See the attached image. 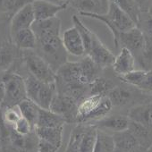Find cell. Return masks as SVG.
I'll use <instances>...</instances> for the list:
<instances>
[{"instance_id":"cell-1","label":"cell","mask_w":152,"mask_h":152,"mask_svg":"<svg viewBox=\"0 0 152 152\" xmlns=\"http://www.w3.org/2000/svg\"><path fill=\"white\" fill-rule=\"evenodd\" d=\"M79 15L99 20L105 23L106 26L111 31L114 37V41L117 39L121 32L128 31L137 26L134 21L121 7H119V6L114 0H109L108 9L106 14L99 15L94 13L80 12Z\"/></svg>"},{"instance_id":"cell-2","label":"cell","mask_w":152,"mask_h":152,"mask_svg":"<svg viewBox=\"0 0 152 152\" xmlns=\"http://www.w3.org/2000/svg\"><path fill=\"white\" fill-rule=\"evenodd\" d=\"M113 106L107 96L90 95L78 105L76 123L90 124L98 121L107 115Z\"/></svg>"},{"instance_id":"cell-3","label":"cell","mask_w":152,"mask_h":152,"mask_svg":"<svg viewBox=\"0 0 152 152\" xmlns=\"http://www.w3.org/2000/svg\"><path fill=\"white\" fill-rule=\"evenodd\" d=\"M36 49V52L45 59L55 72L68 62V53L64 48L61 36H51L37 39Z\"/></svg>"},{"instance_id":"cell-4","label":"cell","mask_w":152,"mask_h":152,"mask_svg":"<svg viewBox=\"0 0 152 152\" xmlns=\"http://www.w3.org/2000/svg\"><path fill=\"white\" fill-rule=\"evenodd\" d=\"M97 127L93 124H79L71 132L65 152H93Z\"/></svg>"},{"instance_id":"cell-5","label":"cell","mask_w":152,"mask_h":152,"mask_svg":"<svg viewBox=\"0 0 152 152\" xmlns=\"http://www.w3.org/2000/svg\"><path fill=\"white\" fill-rule=\"evenodd\" d=\"M24 81L27 99L33 101L42 109H49L52 99L56 93V83H43L31 74L24 78Z\"/></svg>"},{"instance_id":"cell-6","label":"cell","mask_w":152,"mask_h":152,"mask_svg":"<svg viewBox=\"0 0 152 152\" xmlns=\"http://www.w3.org/2000/svg\"><path fill=\"white\" fill-rule=\"evenodd\" d=\"M2 76L5 83V98L1 106L6 108L18 106L27 99L24 78L15 72H4Z\"/></svg>"},{"instance_id":"cell-7","label":"cell","mask_w":152,"mask_h":152,"mask_svg":"<svg viewBox=\"0 0 152 152\" xmlns=\"http://www.w3.org/2000/svg\"><path fill=\"white\" fill-rule=\"evenodd\" d=\"M23 58L29 73L33 77L47 83H56V72L35 50H23Z\"/></svg>"},{"instance_id":"cell-8","label":"cell","mask_w":152,"mask_h":152,"mask_svg":"<svg viewBox=\"0 0 152 152\" xmlns=\"http://www.w3.org/2000/svg\"><path fill=\"white\" fill-rule=\"evenodd\" d=\"M79 103L68 95L56 92L52 99L49 110L62 116L66 123L76 122Z\"/></svg>"},{"instance_id":"cell-9","label":"cell","mask_w":152,"mask_h":152,"mask_svg":"<svg viewBox=\"0 0 152 152\" xmlns=\"http://www.w3.org/2000/svg\"><path fill=\"white\" fill-rule=\"evenodd\" d=\"M115 47L121 46L130 50L135 58H137L143 51L146 44V39L139 27H135L128 31L121 32L117 39L114 41Z\"/></svg>"},{"instance_id":"cell-10","label":"cell","mask_w":152,"mask_h":152,"mask_svg":"<svg viewBox=\"0 0 152 152\" xmlns=\"http://www.w3.org/2000/svg\"><path fill=\"white\" fill-rule=\"evenodd\" d=\"M86 56H89L101 70L112 66L115 59V56L107 48L105 44H103L95 33L93 35L91 48Z\"/></svg>"},{"instance_id":"cell-11","label":"cell","mask_w":152,"mask_h":152,"mask_svg":"<svg viewBox=\"0 0 152 152\" xmlns=\"http://www.w3.org/2000/svg\"><path fill=\"white\" fill-rule=\"evenodd\" d=\"M119 77L124 83L140 90L141 92L152 94V70L135 69Z\"/></svg>"},{"instance_id":"cell-12","label":"cell","mask_w":152,"mask_h":152,"mask_svg":"<svg viewBox=\"0 0 152 152\" xmlns=\"http://www.w3.org/2000/svg\"><path fill=\"white\" fill-rule=\"evenodd\" d=\"M56 86H64L77 83L83 84L81 82V69L79 61L66 62L56 71Z\"/></svg>"},{"instance_id":"cell-13","label":"cell","mask_w":152,"mask_h":152,"mask_svg":"<svg viewBox=\"0 0 152 152\" xmlns=\"http://www.w3.org/2000/svg\"><path fill=\"white\" fill-rule=\"evenodd\" d=\"M61 39L64 48L68 54L77 57H83L86 56L83 39L78 30L74 26L65 30Z\"/></svg>"},{"instance_id":"cell-14","label":"cell","mask_w":152,"mask_h":152,"mask_svg":"<svg viewBox=\"0 0 152 152\" xmlns=\"http://www.w3.org/2000/svg\"><path fill=\"white\" fill-rule=\"evenodd\" d=\"M35 21H43L56 17V15L64 10L69 3L66 4H56L48 0H33L31 2Z\"/></svg>"},{"instance_id":"cell-15","label":"cell","mask_w":152,"mask_h":152,"mask_svg":"<svg viewBox=\"0 0 152 152\" xmlns=\"http://www.w3.org/2000/svg\"><path fill=\"white\" fill-rule=\"evenodd\" d=\"M34 22L35 15L32 4L29 3L23 6L22 8L18 9L13 16L10 25V34L13 35L21 30L31 28Z\"/></svg>"},{"instance_id":"cell-16","label":"cell","mask_w":152,"mask_h":152,"mask_svg":"<svg viewBox=\"0 0 152 152\" xmlns=\"http://www.w3.org/2000/svg\"><path fill=\"white\" fill-rule=\"evenodd\" d=\"M131 120L128 115H106L105 117L96 121L93 124L97 129L104 132H112L114 133L121 132L128 130Z\"/></svg>"},{"instance_id":"cell-17","label":"cell","mask_w":152,"mask_h":152,"mask_svg":"<svg viewBox=\"0 0 152 152\" xmlns=\"http://www.w3.org/2000/svg\"><path fill=\"white\" fill-rule=\"evenodd\" d=\"M36 39H43L51 36H60L61 20L58 17H54L43 21H35L31 26Z\"/></svg>"},{"instance_id":"cell-18","label":"cell","mask_w":152,"mask_h":152,"mask_svg":"<svg viewBox=\"0 0 152 152\" xmlns=\"http://www.w3.org/2000/svg\"><path fill=\"white\" fill-rule=\"evenodd\" d=\"M114 72L119 76L125 75L135 70L136 60L132 53L125 48H121L119 54L115 56V59L112 64Z\"/></svg>"},{"instance_id":"cell-19","label":"cell","mask_w":152,"mask_h":152,"mask_svg":"<svg viewBox=\"0 0 152 152\" xmlns=\"http://www.w3.org/2000/svg\"><path fill=\"white\" fill-rule=\"evenodd\" d=\"M131 121L152 131V103L132 107L128 114Z\"/></svg>"},{"instance_id":"cell-20","label":"cell","mask_w":152,"mask_h":152,"mask_svg":"<svg viewBox=\"0 0 152 152\" xmlns=\"http://www.w3.org/2000/svg\"><path fill=\"white\" fill-rule=\"evenodd\" d=\"M81 69V82L83 84L91 85L95 80L100 77L101 69L92 61L89 56L82 57L79 61Z\"/></svg>"},{"instance_id":"cell-21","label":"cell","mask_w":152,"mask_h":152,"mask_svg":"<svg viewBox=\"0 0 152 152\" xmlns=\"http://www.w3.org/2000/svg\"><path fill=\"white\" fill-rule=\"evenodd\" d=\"M15 47L21 50H35L37 46L36 36L31 28L21 30L11 35Z\"/></svg>"},{"instance_id":"cell-22","label":"cell","mask_w":152,"mask_h":152,"mask_svg":"<svg viewBox=\"0 0 152 152\" xmlns=\"http://www.w3.org/2000/svg\"><path fill=\"white\" fill-rule=\"evenodd\" d=\"M134 96L131 89L123 86H115L107 94L112 106L115 107H124L130 105L134 100Z\"/></svg>"},{"instance_id":"cell-23","label":"cell","mask_w":152,"mask_h":152,"mask_svg":"<svg viewBox=\"0 0 152 152\" xmlns=\"http://www.w3.org/2000/svg\"><path fill=\"white\" fill-rule=\"evenodd\" d=\"M113 137L115 152H133L140 146L138 140L129 130L114 133Z\"/></svg>"},{"instance_id":"cell-24","label":"cell","mask_w":152,"mask_h":152,"mask_svg":"<svg viewBox=\"0 0 152 152\" xmlns=\"http://www.w3.org/2000/svg\"><path fill=\"white\" fill-rule=\"evenodd\" d=\"M64 127H49V128H35V132L39 140H45L57 148H60L63 143Z\"/></svg>"},{"instance_id":"cell-25","label":"cell","mask_w":152,"mask_h":152,"mask_svg":"<svg viewBox=\"0 0 152 152\" xmlns=\"http://www.w3.org/2000/svg\"><path fill=\"white\" fill-rule=\"evenodd\" d=\"M66 122L62 116L51 112L49 109L40 108L38 122L35 128L60 127V126H64Z\"/></svg>"},{"instance_id":"cell-26","label":"cell","mask_w":152,"mask_h":152,"mask_svg":"<svg viewBox=\"0 0 152 152\" xmlns=\"http://www.w3.org/2000/svg\"><path fill=\"white\" fill-rule=\"evenodd\" d=\"M93 152H115L113 135L107 132L97 129Z\"/></svg>"},{"instance_id":"cell-27","label":"cell","mask_w":152,"mask_h":152,"mask_svg":"<svg viewBox=\"0 0 152 152\" xmlns=\"http://www.w3.org/2000/svg\"><path fill=\"white\" fill-rule=\"evenodd\" d=\"M18 107L21 111L22 116L23 118H25L35 130L40 107L37 104H35L33 101H31L28 99L22 101L18 105Z\"/></svg>"},{"instance_id":"cell-28","label":"cell","mask_w":152,"mask_h":152,"mask_svg":"<svg viewBox=\"0 0 152 152\" xmlns=\"http://www.w3.org/2000/svg\"><path fill=\"white\" fill-rule=\"evenodd\" d=\"M15 53L13 48L5 45L0 48V73H4L8 71L14 64Z\"/></svg>"},{"instance_id":"cell-29","label":"cell","mask_w":152,"mask_h":152,"mask_svg":"<svg viewBox=\"0 0 152 152\" xmlns=\"http://www.w3.org/2000/svg\"><path fill=\"white\" fill-rule=\"evenodd\" d=\"M115 86L111 81L99 77L90 85V95L107 96V94Z\"/></svg>"},{"instance_id":"cell-30","label":"cell","mask_w":152,"mask_h":152,"mask_svg":"<svg viewBox=\"0 0 152 152\" xmlns=\"http://www.w3.org/2000/svg\"><path fill=\"white\" fill-rule=\"evenodd\" d=\"M135 60L142 70H152V39H146L145 48Z\"/></svg>"},{"instance_id":"cell-31","label":"cell","mask_w":152,"mask_h":152,"mask_svg":"<svg viewBox=\"0 0 152 152\" xmlns=\"http://www.w3.org/2000/svg\"><path fill=\"white\" fill-rule=\"evenodd\" d=\"M114 1L134 21L137 25L141 12L140 11L135 0H114Z\"/></svg>"},{"instance_id":"cell-32","label":"cell","mask_w":152,"mask_h":152,"mask_svg":"<svg viewBox=\"0 0 152 152\" xmlns=\"http://www.w3.org/2000/svg\"><path fill=\"white\" fill-rule=\"evenodd\" d=\"M21 111L18 107V106L7 107L5 109V111L2 114V119L6 125L13 127L21 118H22Z\"/></svg>"},{"instance_id":"cell-33","label":"cell","mask_w":152,"mask_h":152,"mask_svg":"<svg viewBox=\"0 0 152 152\" xmlns=\"http://www.w3.org/2000/svg\"><path fill=\"white\" fill-rule=\"evenodd\" d=\"M137 27L143 32L146 39H152V15L149 13H141Z\"/></svg>"},{"instance_id":"cell-34","label":"cell","mask_w":152,"mask_h":152,"mask_svg":"<svg viewBox=\"0 0 152 152\" xmlns=\"http://www.w3.org/2000/svg\"><path fill=\"white\" fill-rule=\"evenodd\" d=\"M18 134L23 135V136H26L31 134V132H33L35 130L34 128L31 126V124L23 117H22L13 127H12Z\"/></svg>"},{"instance_id":"cell-35","label":"cell","mask_w":152,"mask_h":152,"mask_svg":"<svg viewBox=\"0 0 152 152\" xmlns=\"http://www.w3.org/2000/svg\"><path fill=\"white\" fill-rule=\"evenodd\" d=\"M59 148H57L56 146L42 140H39V145H38V150L39 152H57Z\"/></svg>"},{"instance_id":"cell-36","label":"cell","mask_w":152,"mask_h":152,"mask_svg":"<svg viewBox=\"0 0 152 152\" xmlns=\"http://www.w3.org/2000/svg\"><path fill=\"white\" fill-rule=\"evenodd\" d=\"M135 2L141 13H148L152 6V0H135Z\"/></svg>"},{"instance_id":"cell-37","label":"cell","mask_w":152,"mask_h":152,"mask_svg":"<svg viewBox=\"0 0 152 152\" xmlns=\"http://www.w3.org/2000/svg\"><path fill=\"white\" fill-rule=\"evenodd\" d=\"M147 152H152V145L148 148V151H147Z\"/></svg>"},{"instance_id":"cell-38","label":"cell","mask_w":152,"mask_h":152,"mask_svg":"<svg viewBox=\"0 0 152 152\" xmlns=\"http://www.w3.org/2000/svg\"><path fill=\"white\" fill-rule=\"evenodd\" d=\"M148 13H149V14L152 15V6H151V7L149 8V10H148Z\"/></svg>"},{"instance_id":"cell-39","label":"cell","mask_w":152,"mask_h":152,"mask_svg":"<svg viewBox=\"0 0 152 152\" xmlns=\"http://www.w3.org/2000/svg\"><path fill=\"white\" fill-rule=\"evenodd\" d=\"M1 75H2V73H0V77H1Z\"/></svg>"}]
</instances>
